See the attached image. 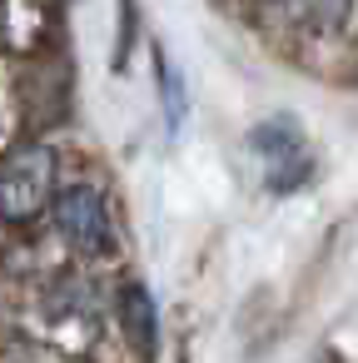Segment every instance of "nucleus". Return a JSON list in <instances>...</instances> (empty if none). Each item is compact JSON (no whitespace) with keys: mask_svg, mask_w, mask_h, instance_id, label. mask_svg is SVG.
Wrapping results in <instances>:
<instances>
[{"mask_svg":"<svg viewBox=\"0 0 358 363\" xmlns=\"http://www.w3.org/2000/svg\"><path fill=\"white\" fill-rule=\"evenodd\" d=\"M160 100H164V115H169V130L184 125V75L160 55Z\"/></svg>","mask_w":358,"mask_h":363,"instance_id":"5","label":"nucleus"},{"mask_svg":"<svg viewBox=\"0 0 358 363\" xmlns=\"http://www.w3.org/2000/svg\"><path fill=\"white\" fill-rule=\"evenodd\" d=\"M55 169L60 155L50 145H21L0 160V219L6 224H30L50 214L55 199Z\"/></svg>","mask_w":358,"mask_h":363,"instance_id":"2","label":"nucleus"},{"mask_svg":"<svg viewBox=\"0 0 358 363\" xmlns=\"http://www.w3.org/2000/svg\"><path fill=\"white\" fill-rule=\"evenodd\" d=\"M115 318H120V333H125L140 353H155V343H160V308H155V294H150L145 284H125V289H120Z\"/></svg>","mask_w":358,"mask_h":363,"instance_id":"4","label":"nucleus"},{"mask_svg":"<svg viewBox=\"0 0 358 363\" xmlns=\"http://www.w3.org/2000/svg\"><path fill=\"white\" fill-rule=\"evenodd\" d=\"M244 150H249V160H254V169H259L269 194H293L313 174V150H308V140H303L293 115H274V120L254 125Z\"/></svg>","mask_w":358,"mask_h":363,"instance_id":"3","label":"nucleus"},{"mask_svg":"<svg viewBox=\"0 0 358 363\" xmlns=\"http://www.w3.org/2000/svg\"><path fill=\"white\" fill-rule=\"evenodd\" d=\"M50 224H55V234L80 259H110V254H120V229H115L110 194L100 184H90V179H75L65 189H55Z\"/></svg>","mask_w":358,"mask_h":363,"instance_id":"1","label":"nucleus"},{"mask_svg":"<svg viewBox=\"0 0 358 363\" xmlns=\"http://www.w3.org/2000/svg\"><path fill=\"white\" fill-rule=\"evenodd\" d=\"M0 40H6V0H0Z\"/></svg>","mask_w":358,"mask_h":363,"instance_id":"6","label":"nucleus"}]
</instances>
